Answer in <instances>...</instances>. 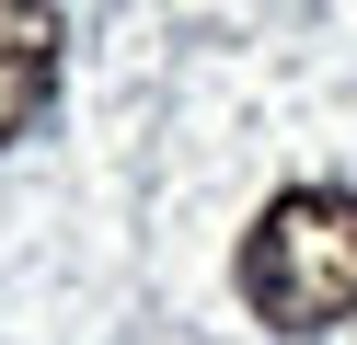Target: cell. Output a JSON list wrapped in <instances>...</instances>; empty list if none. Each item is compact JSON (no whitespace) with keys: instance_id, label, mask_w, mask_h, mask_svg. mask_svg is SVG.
<instances>
[{"instance_id":"obj_1","label":"cell","mask_w":357,"mask_h":345,"mask_svg":"<svg viewBox=\"0 0 357 345\" xmlns=\"http://www.w3.org/2000/svg\"><path fill=\"white\" fill-rule=\"evenodd\" d=\"M242 299L277 334H334L357 311V196H334V184L265 196L254 242H242Z\"/></svg>"},{"instance_id":"obj_2","label":"cell","mask_w":357,"mask_h":345,"mask_svg":"<svg viewBox=\"0 0 357 345\" xmlns=\"http://www.w3.org/2000/svg\"><path fill=\"white\" fill-rule=\"evenodd\" d=\"M58 0H0V150L58 104Z\"/></svg>"}]
</instances>
